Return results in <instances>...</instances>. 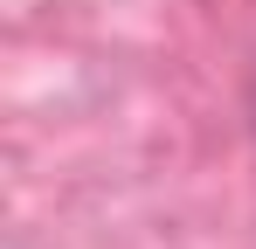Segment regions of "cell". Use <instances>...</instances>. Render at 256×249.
I'll list each match as a JSON object with an SVG mask.
<instances>
[{
    "label": "cell",
    "instance_id": "cell-1",
    "mask_svg": "<svg viewBox=\"0 0 256 249\" xmlns=\"http://www.w3.org/2000/svg\"><path fill=\"white\" fill-rule=\"evenodd\" d=\"M250 132H256V70H250Z\"/></svg>",
    "mask_w": 256,
    "mask_h": 249
}]
</instances>
